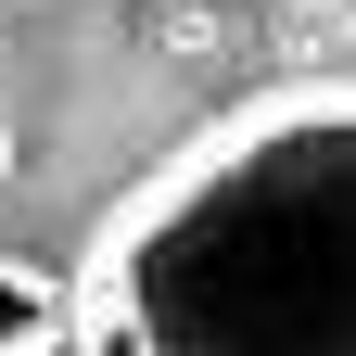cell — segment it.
Masks as SVG:
<instances>
[{"mask_svg": "<svg viewBox=\"0 0 356 356\" xmlns=\"http://www.w3.org/2000/svg\"><path fill=\"white\" fill-rule=\"evenodd\" d=\"M0 178H13V127H0Z\"/></svg>", "mask_w": 356, "mask_h": 356, "instance_id": "7a4b0ae2", "label": "cell"}, {"mask_svg": "<svg viewBox=\"0 0 356 356\" xmlns=\"http://www.w3.org/2000/svg\"><path fill=\"white\" fill-rule=\"evenodd\" d=\"M51 343H76V280L0 254V356H51Z\"/></svg>", "mask_w": 356, "mask_h": 356, "instance_id": "6da1fadb", "label": "cell"}]
</instances>
